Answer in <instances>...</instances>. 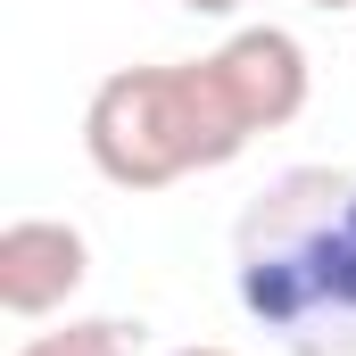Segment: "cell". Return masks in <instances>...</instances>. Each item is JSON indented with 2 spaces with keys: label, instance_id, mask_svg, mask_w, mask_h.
Masks as SVG:
<instances>
[{
  "label": "cell",
  "instance_id": "1",
  "mask_svg": "<svg viewBox=\"0 0 356 356\" xmlns=\"http://www.w3.org/2000/svg\"><path fill=\"white\" fill-rule=\"evenodd\" d=\"M232 290L290 356H356V175L290 166L232 224Z\"/></svg>",
  "mask_w": 356,
  "mask_h": 356
},
{
  "label": "cell",
  "instance_id": "2",
  "mask_svg": "<svg viewBox=\"0 0 356 356\" xmlns=\"http://www.w3.org/2000/svg\"><path fill=\"white\" fill-rule=\"evenodd\" d=\"M257 141L216 58H175V67H116L83 108V149L116 191H166L182 175L232 166Z\"/></svg>",
  "mask_w": 356,
  "mask_h": 356
},
{
  "label": "cell",
  "instance_id": "3",
  "mask_svg": "<svg viewBox=\"0 0 356 356\" xmlns=\"http://www.w3.org/2000/svg\"><path fill=\"white\" fill-rule=\"evenodd\" d=\"M91 273V241L67 216H17L0 232V307L8 315H58Z\"/></svg>",
  "mask_w": 356,
  "mask_h": 356
},
{
  "label": "cell",
  "instance_id": "4",
  "mask_svg": "<svg viewBox=\"0 0 356 356\" xmlns=\"http://www.w3.org/2000/svg\"><path fill=\"white\" fill-rule=\"evenodd\" d=\"M216 75L232 83L241 116H249L257 133H282V124L307 108V50H298V33H282V25H241V33L216 50Z\"/></svg>",
  "mask_w": 356,
  "mask_h": 356
},
{
  "label": "cell",
  "instance_id": "5",
  "mask_svg": "<svg viewBox=\"0 0 356 356\" xmlns=\"http://www.w3.org/2000/svg\"><path fill=\"white\" fill-rule=\"evenodd\" d=\"M17 356H141V323H124V315H67L58 332H33Z\"/></svg>",
  "mask_w": 356,
  "mask_h": 356
},
{
  "label": "cell",
  "instance_id": "6",
  "mask_svg": "<svg viewBox=\"0 0 356 356\" xmlns=\"http://www.w3.org/2000/svg\"><path fill=\"white\" fill-rule=\"evenodd\" d=\"M182 8H191V17H232L241 0H182Z\"/></svg>",
  "mask_w": 356,
  "mask_h": 356
},
{
  "label": "cell",
  "instance_id": "7",
  "mask_svg": "<svg viewBox=\"0 0 356 356\" xmlns=\"http://www.w3.org/2000/svg\"><path fill=\"white\" fill-rule=\"evenodd\" d=\"M307 8H323V17H340V8H356V0H307Z\"/></svg>",
  "mask_w": 356,
  "mask_h": 356
},
{
  "label": "cell",
  "instance_id": "8",
  "mask_svg": "<svg viewBox=\"0 0 356 356\" xmlns=\"http://www.w3.org/2000/svg\"><path fill=\"white\" fill-rule=\"evenodd\" d=\"M175 356H232V348H175Z\"/></svg>",
  "mask_w": 356,
  "mask_h": 356
}]
</instances>
